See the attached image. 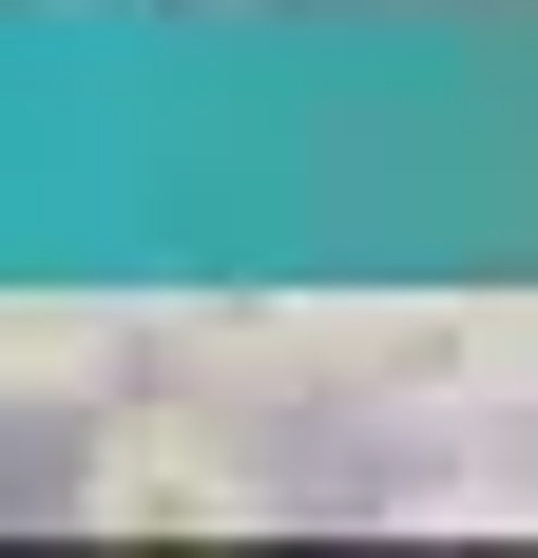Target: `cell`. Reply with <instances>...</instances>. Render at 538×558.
Masks as SVG:
<instances>
[{
	"label": "cell",
	"instance_id": "7a4b0ae2",
	"mask_svg": "<svg viewBox=\"0 0 538 558\" xmlns=\"http://www.w3.org/2000/svg\"><path fill=\"white\" fill-rule=\"evenodd\" d=\"M135 347H155V308H115V289H0V404H115Z\"/></svg>",
	"mask_w": 538,
	"mask_h": 558
},
{
	"label": "cell",
	"instance_id": "3957f363",
	"mask_svg": "<svg viewBox=\"0 0 538 558\" xmlns=\"http://www.w3.org/2000/svg\"><path fill=\"white\" fill-rule=\"evenodd\" d=\"M155 347H173V386H212V404H289V386H327V308H269V289L155 308Z\"/></svg>",
	"mask_w": 538,
	"mask_h": 558
},
{
	"label": "cell",
	"instance_id": "6da1fadb",
	"mask_svg": "<svg viewBox=\"0 0 538 558\" xmlns=\"http://www.w3.org/2000/svg\"><path fill=\"white\" fill-rule=\"evenodd\" d=\"M77 520H97V539H250L269 482H250V444L212 424V386H173V404H97Z\"/></svg>",
	"mask_w": 538,
	"mask_h": 558
}]
</instances>
